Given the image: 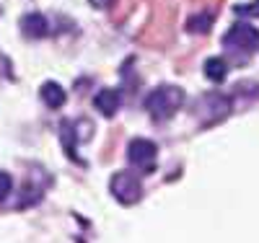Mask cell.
Wrapping results in <instances>:
<instances>
[{
    "label": "cell",
    "instance_id": "obj_10",
    "mask_svg": "<svg viewBox=\"0 0 259 243\" xmlns=\"http://www.w3.org/2000/svg\"><path fill=\"white\" fill-rule=\"evenodd\" d=\"M187 26H189L192 34H197V31H200V34H207L210 26H212V16H210V13H197V16L189 18Z\"/></svg>",
    "mask_w": 259,
    "mask_h": 243
},
{
    "label": "cell",
    "instance_id": "obj_4",
    "mask_svg": "<svg viewBox=\"0 0 259 243\" xmlns=\"http://www.w3.org/2000/svg\"><path fill=\"white\" fill-rule=\"evenodd\" d=\"M156 158H158V148L150 140L138 137V140H133L127 145V161L133 163L138 171H143V173H148L150 168L156 166Z\"/></svg>",
    "mask_w": 259,
    "mask_h": 243
},
{
    "label": "cell",
    "instance_id": "obj_7",
    "mask_svg": "<svg viewBox=\"0 0 259 243\" xmlns=\"http://www.w3.org/2000/svg\"><path fill=\"white\" fill-rule=\"evenodd\" d=\"M21 29H24V36H31V39H39V36H45L50 24H47V18L45 16H39V13H29L21 18Z\"/></svg>",
    "mask_w": 259,
    "mask_h": 243
},
{
    "label": "cell",
    "instance_id": "obj_1",
    "mask_svg": "<svg viewBox=\"0 0 259 243\" xmlns=\"http://www.w3.org/2000/svg\"><path fill=\"white\" fill-rule=\"evenodd\" d=\"M182 104H184V91L179 85H161L145 99V109L156 122L174 117V112H179Z\"/></svg>",
    "mask_w": 259,
    "mask_h": 243
},
{
    "label": "cell",
    "instance_id": "obj_8",
    "mask_svg": "<svg viewBox=\"0 0 259 243\" xmlns=\"http://www.w3.org/2000/svg\"><path fill=\"white\" fill-rule=\"evenodd\" d=\"M65 91H62V85L60 83H45L41 85V101H45L50 109H60L65 104Z\"/></svg>",
    "mask_w": 259,
    "mask_h": 243
},
{
    "label": "cell",
    "instance_id": "obj_11",
    "mask_svg": "<svg viewBox=\"0 0 259 243\" xmlns=\"http://www.w3.org/2000/svg\"><path fill=\"white\" fill-rule=\"evenodd\" d=\"M11 186H13V181H11V176H8L6 171H0V200H6V197H8Z\"/></svg>",
    "mask_w": 259,
    "mask_h": 243
},
{
    "label": "cell",
    "instance_id": "obj_9",
    "mask_svg": "<svg viewBox=\"0 0 259 243\" xmlns=\"http://www.w3.org/2000/svg\"><path fill=\"white\" fill-rule=\"evenodd\" d=\"M205 75H207V80H212V83L226 80V75H228L226 60H223V57H210V60H205Z\"/></svg>",
    "mask_w": 259,
    "mask_h": 243
},
{
    "label": "cell",
    "instance_id": "obj_6",
    "mask_svg": "<svg viewBox=\"0 0 259 243\" xmlns=\"http://www.w3.org/2000/svg\"><path fill=\"white\" fill-rule=\"evenodd\" d=\"M119 104H122V96H119L117 88H101V91L94 96V106L99 109V112H101L104 117H112V114H117Z\"/></svg>",
    "mask_w": 259,
    "mask_h": 243
},
{
    "label": "cell",
    "instance_id": "obj_3",
    "mask_svg": "<svg viewBox=\"0 0 259 243\" xmlns=\"http://www.w3.org/2000/svg\"><path fill=\"white\" fill-rule=\"evenodd\" d=\"M109 189L119 205H135L143 194V181H140V176L130 173V171H117L109 181Z\"/></svg>",
    "mask_w": 259,
    "mask_h": 243
},
{
    "label": "cell",
    "instance_id": "obj_13",
    "mask_svg": "<svg viewBox=\"0 0 259 243\" xmlns=\"http://www.w3.org/2000/svg\"><path fill=\"white\" fill-rule=\"evenodd\" d=\"M89 3H91L94 8H99V11H106V8L114 3V0H89Z\"/></svg>",
    "mask_w": 259,
    "mask_h": 243
},
{
    "label": "cell",
    "instance_id": "obj_2",
    "mask_svg": "<svg viewBox=\"0 0 259 243\" xmlns=\"http://www.w3.org/2000/svg\"><path fill=\"white\" fill-rule=\"evenodd\" d=\"M223 47L233 55H239V52L251 55L259 47V31L251 24H233L228 34L223 36Z\"/></svg>",
    "mask_w": 259,
    "mask_h": 243
},
{
    "label": "cell",
    "instance_id": "obj_5",
    "mask_svg": "<svg viewBox=\"0 0 259 243\" xmlns=\"http://www.w3.org/2000/svg\"><path fill=\"white\" fill-rule=\"evenodd\" d=\"M228 112H231V99L223 96V93H207V96H202L200 104H197V114L205 117V119H202L205 124H212V122L226 119Z\"/></svg>",
    "mask_w": 259,
    "mask_h": 243
},
{
    "label": "cell",
    "instance_id": "obj_12",
    "mask_svg": "<svg viewBox=\"0 0 259 243\" xmlns=\"http://www.w3.org/2000/svg\"><path fill=\"white\" fill-rule=\"evenodd\" d=\"M236 13L239 16H259V0H254V3H249V6H239Z\"/></svg>",
    "mask_w": 259,
    "mask_h": 243
}]
</instances>
